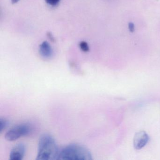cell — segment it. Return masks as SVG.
I'll return each mask as SVG.
<instances>
[{
  "label": "cell",
  "instance_id": "6da1fadb",
  "mask_svg": "<svg viewBox=\"0 0 160 160\" xmlns=\"http://www.w3.org/2000/svg\"><path fill=\"white\" fill-rule=\"evenodd\" d=\"M59 150L53 137L42 135L39 139L36 160H58Z\"/></svg>",
  "mask_w": 160,
  "mask_h": 160
},
{
  "label": "cell",
  "instance_id": "7a4b0ae2",
  "mask_svg": "<svg viewBox=\"0 0 160 160\" xmlns=\"http://www.w3.org/2000/svg\"><path fill=\"white\" fill-rule=\"evenodd\" d=\"M92 156L86 147L78 144H71L59 150L58 160H91Z\"/></svg>",
  "mask_w": 160,
  "mask_h": 160
},
{
  "label": "cell",
  "instance_id": "3957f363",
  "mask_svg": "<svg viewBox=\"0 0 160 160\" xmlns=\"http://www.w3.org/2000/svg\"><path fill=\"white\" fill-rule=\"evenodd\" d=\"M31 131V128L26 123L18 124L14 126L9 130L5 135V138L8 141L17 140L21 137L28 135Z\"/></svg>",
  "mask_w": 160,
  "mask_h": 160
},
{
  "label": "cell",
  "instance_id": "277c9868",
  "mask_svg": "<svg viewBox=\"0 0 160 160\" xmlns=\"http://www.w3.org/2000/svg\"><path fill=\"white\" fill-rule=\"evenodd\" d=\"M149 141V136L144 131L136 133L133 138L134 148L136 150H140L144 148Z\"/></svg>",
  "mask_w": 160,
  "mask_h": 160
},
{
  "label": "cell",
  "instance_id": "5b68a950",
  "mask_svg": "<svg viewBox=\"0 0 160 160\" xmlns=\"http://www.w3.org/2000/svg\"><path fill=\"white\" fill-rule=\"evenodd\" d=\"M26 146L23 143H19L14 146L11 150L10 159L11 160H21L26 152Z\"/></svg>",
  "mask_w": 160,
  "mask_h": 160
},
{
  "label": "cell",
  "instance_id": "8992f818",
  "mask_svg": "<svg viewBox=\"0 0 160 160\" xmlns=\"http://www.w3.org/2000/svg\"><path fill=\"white\" fill-rule=\"evenodd\" d=\"M40 53L41 56L48 58L52 56L53 51L50 44L47 42H44L40 46Z\"/></svg>",
  "mask_w": 160,
  "mask_h": 160
},
{
  "label": "cell",
  "instance_id": "52a82bcc",
  "mask_svg": "<svg viewBox=\"0 0 160 160\" xmlns=\"http://www.w3.org/2000/svg\"><path fill=\"white\" fill-rule=\"evenodd\" d=\"M8 122L6 119L1 118L0 119V132H2L7 127Z\"/></svg>",
  "mask_w": 160,
  "mask_h": 160
},
{
  "label": "cell",
  "instance_id": "ba28073f",
  "mask_svg": "<svg viewBox=\"0 0 160 160\" xmlns=\"http://www.w3.org/2000/svg\"><path fill=\"white\" fill-rule=\"evenodd\" d=\"M79 47H80V49L84 52H88L89 50L88 45L85 42H81L79 43Z\"/></svg>",
  "mask_w": 160,
  "mask_h": 160
},
{
  "label": "cell",
  "instance_id": "9c48e42d",
  "mask_svg": "<svg viewBox=\"0 0 160 160\" xmlns=\"http://www.w3.org/2000/svg\"><path fill=\"white\" fill-rule=\"evenodd\" d=\"M47 3L51 6H56L59 2L60 0H45Z\"/></svg>",
  "mask_w": 160,
  "mask_h": 160
},
{
  "label": "cell",
  "instance_id": "30bf717a",
  "mask_svg": "<svg viewBox=\"0 0 160 160\" xmlns=\"http://www.w3.org/2000/svg\"><path fill=\"white\" fill-rule=\"evenodd\" d=\"M128 28H129V31L131 32H133L135 31V26L133 23L132 22H130L128 24Z\"/></svg>",
  "mask_w": 160,
  "mask_h": 160
},
{
  "label": "cell",
  "instance_id": "8fae6325",
  "mask_svg": "<svg viewBox=\"0 0 160 160\" xmlns=\"http://www.w3.org/2000/svg\"><path fill=\"white\" fill-rule=\"evenodd\" d=\"M47 36L50 41H52V42H55V38L53 37V35L50 32H48L47 33Z\"/></svg>",
  "mask_w": 160,
  "mask_h": 160
},
{
  "label": "cell",
  "instance_id": "7c38bea8",
  "mask_svg": "<svg viewBox=\"0 0 160 160\" xmlns=\"http://www.w3.org/2000/svg\"><path fill=\"white\" fill-rule=\"evenodd\" d=\"M19 1V0H12V3L13 4H14V3L18 2Z\"/></svg>",
  "mask_w": 160,
  "mask_h": 160
}]
</instances>
